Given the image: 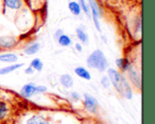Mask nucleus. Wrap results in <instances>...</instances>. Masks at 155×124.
Masks as SVG:
<instances>
[{"label": "nucleus", "mask_w": 155, "mask_h": 124, "mask_svg": "<svg viewBox=\"0 0 155 124\" xmlns=\"http://www.w3.org/2000/svg\"><path fill=\"white\" fill-rule=\"evenodd\" d=\"M108 77L112 82L113 85L116 89V91L122 94L124 98L131 100L133 98V91L130 83L126 80L124 74L119 73L117 70L109 68L108 69Z\"/></svg>", "instance_id": "nucleus-1"}, {"label": "nucleus", "mask_w": 155, "mask_h": 124, "mask_svg": "<svg viewBox=\"0 0 155 124\" xmlns=\"http://www.w3.org/2000/svg\"><path fill=\"white\" fill-rule=\"evenodd\" d=\"M86 63L90 68L97 69L100 72H104L108 67V61L100 49L94 51L88 56Z\"/></svg>", "instance_id": "nucleus-2"}, {"label": "nucleus", "mask_w": 155, "mask_h": 124, "mask_svg": "<svg viewBox=\"0 0 155 124\" xmlns=\"http://www.w3.org/2000/svg\"><path fill=\"white\" fill-rule=\"evenodd\" d=\"M91 11H92V16L94 19V25L96 27V29L101 32V25H100V22H99V16L101 15V12H100V7L96 2V0H88Z\"/></svg>", "instance_id": "nucleus-3"}, {"label": "nucleus", "mask_w": 155, "mask_h": 124, "mask_svg": "<svg viewBox=\"0 0 155 124\" xmlns=\"http://www.w3.org/2000/svg\"><path fill=\"white\" fill-rule=\"evenodd\" d=\"M127 72H128V76H129L130 81L134 84V86H136L138 89H141L142 88V79H141L140 74L136 71V69L133 65H130L129 68L127 69Z\"/></svg>", "instance_id": "nucleus-4"}, {"label": "nucleus", "mask_w": 155, "mask_h": 124, "mask_svg": "<svg viewBox=\"0 0 155 124\" xmlns=\"http://www.w3.org/2000/svg\"><path fill=\"white\" fill-rule=\"evenodd\" d=\"M84 106L89 112L95 113L98 106V101L91 94L84 93Z\"/></svg>", "instance_id": "nucleus-5"}, {"label": "nucleus", "mask_w": 155, "mask_h": 124, "mask_svg": "<svg viewBox=\"0 0 155 124\" xmlns=\"http://www.w3.org/2000/svg\"><path fill=\"white\" fill-rule=\"evenodd\" d=\"M17 41L15 37L10 36V35H5V36H1L0 37V47L5 48V49H9L14 47L16 44Z\"/></svg>", "instance_id": "nucleus-6"}, {"label": "nucleus", "mask_w": 155, "mask_h": 124, "mask_svg": "<svg viewBox=\"0 0 155 124\" xmlns=\"http://www.w3.org/2000/svg\"><path fill=\"white\" fill-rule=\"evenodd\" d=\"M36 93V86L35 83H27L24 85L21 89V95L25 98H30Z\"/></svg>", "instance_id": "nucleus-7"}, {"label": "nucleus", "mask_w": 155, "mask_h": 124, "mask_svg": "<svg viewBox=\"0 0 155 124\" xmlns=\"http://www.w3.org/2000/svg\"><path fill=\"white\" fill-rule=\"evenodd\" d=\"M3 3L5 7L12 10H19L22 5V0H3Z\"/></svg>", "instance_id": "nucleus-8"}, {"label": "nucleus", "mask_w": 155, "mask_h": 124, "mask_svg": "<svg viewBox=\"0 0 155 124\" xmlns=\"http://www.w3.org/2000/svg\"><path fill=\"white\" fill-rule=\"evenodd\" d=\"M60 83L65 88H71L74 85V80H73L72 76L70 74H67V73L61 75V77H60Z\"/></svg>", "instance_id": "nucleus-9"}, {"label": "nucleus", "mask_w": 155, "mask_h": 124, "mask_svg": "<svg viewBox=\"0 0 155 124\" xmlns=\"http://www.w3.org/2000/svg\"><path fill=\"white\" fill-rule=\"evenodd\" d=\"M74 73H75L77 74V76H79L80 78H83V79L87 80V81L91 80V78H92L90 73H89L84 67H82V66L75 68V69H74Z\"/></svg>", "instance_id": "nucleus-10"}, {"label": "nucleus", "mask_w": 155, "mask_h": 124, "mask_svg": "<svg viewBox=\"0 0 155 124\" xmlns=\"http://www.w3.org/2000/svg\"><path fill=\"white\" fill-rule=\"evenodd\" d=\"M24 65V64H11L3 68H0V75H5L7 73H10L17 69H19L20 67H22Z\"/></svg>", "instance_id": "nucleus-11"}, {"label": "nucleus", "mask_w": 155, "mask_h": 124, "mask_svg": "<svg viewBox=\"0 0 155 124\" xmlns=\"http://www.w3.org/2000/svg\"><path fill=\"white\" fill-rule=\"evenodd\" d=\"M18 60V56L15 54L8 53L0 54V62L4 63H15Z\"/></svg>", "instance_id": "nucleus-12"}, {"label": "nucleus", "mask_w": 155, "mask_h": 124, "mask_svg": "<svg viewBox=\"0 0 155 124\" xmlns=\"http://www.w3.org/2000/svg\"><path fill=\"white\" fill-rule=\"evenodd\" d=\"M68 8L69 10L71 11V13L74 15H80L81 12H82V8H81V5L78 2H75V1H72L68 4Z\"/></svg>", "instance_id": "nucleus-13"}, {"label": "nucleus", "mask_w": 155, "mask_h": 124, "mask_svg": "<svg viewBox=\"0 0 155 124\" xmlns=\"http://www.w3.org/2000/svg\"><path fill=\"white\" fill-rule=\"evenodd\" d=\"M115 64L117 65V67H119V69H121L123 72H126L127 69L129 68V66L131 65L129 64V61L127 59L124 58H119L115 61Z\"/></svg>", "instance_id": "nucleus-14"}, {"label": "nucleus", "mask_w": 155, "mask_h": 124, "mask_svg": "<svg viewBox=\"0 0 155 124\" xmlns=\"http://www.w3.org/2000/svg\"><path fill=\"white\" fill-rule=\"evenodd\" d=\"M40 49V44L38 43H35L31 45H29L28 47H26L25 49V53L28 55H33L35 54H36Z\"/></svg>", "instance_id": "nucleus-15"}, {"label": "nucleus", "mask_w": 155, "mask_h": 124, "mask_svg": "<svg viewBox=\"0 0 155 124\" xmlns=\"http://www.w3.org/2000/svg\"><path fill=\"white\" fill-rule=\"evenodd\" d=\"M57 41H58L59 44L62 45V46H64V47H66V46H69V45L72 44V40H71V38H70L68 35L64 34H63L57 39Z\"/></svg>", "instance_id": "nucleus-16"}, {"label": "nucleus", "mask_w": 155, "mask_h": 124, "mask_svg": "<svg viewBox=\"0 0 155 124\" xmlns=\"http://www.w3.org/2000/svg\"><path fill=\"white\" fill-rule=\"evenodd\" d=\"M26 124H49L44 118L35 115L32 116L31 118H29L26 122Z\"/></svg>", "instance_id": "nucleus-17"}, {"label": "nucleus", "mask_w": 155, "mask_h": 124, "mask_svg": "<svg viewBox=\"0 0 155 124\" xmlns=\"http://www.w3.org/2000/svg\"><path fill=\"white\" fill-rule=\"evenodd\" d=\"M76 34H77V38L83 43V44H87L88 43V35L86 34V33L81 29V28H77L76 29Z\"/></svg>", "instance_id": "nucleus-18"}, {"label": "nucleus", "mask_w": 155, "mask_h": 124, "mask_svg": "<svg viewBox=\"0 0 155 124\" xmlns=\"http://www.w3.org/2000/svg\"><path fill=\"white\" fill-rule=\"evenodd\" d=\"M30 66L34 69V70H36L38 72H41L43 70V67H44V64L42 63V61L39 59V58H35L34 59L31 64H30Z\"/></svg>", "instance_id": "nucleus-19"}, {"label": "nucleus", "mask_w": 155, "mask_h": 124, "mask_svg": "<svg viewBox=\"0 0 155 124\" xmlns=\"http://www.w3.org/2000/svg\"><path fill=\"white\" fill-rule=\"evenodd\" d=\"M7 106L5 103L0 102V121H2L7 113Z\"/></svg>", "instance_id": "nucleus-20"}, {"label": "nucleus", "mask_w": 155, "mask_h": 124, "mask_svg": "<svg viewBox=\"0 0 155 124\" xmlns=\"http://www.w3.org/2000/svg\"><path fill=\"white\" fill-rule=\"evenodd\" d=\"M79 4L81 5V8L84 11V13L89 15L90 10H89V6L86 4V0H79Z\"/></svg>", "instance_id": "nucleus-21"}, {"label": "nucleus", "mask_w": 155, "mask_h": 124, "mask_svg": "<svg viewBox=\"0 0 155 124\" xmlns=\"http://www.w3.org/2000/svg\"><path fill=\"white\" fill-rule=\"evenodd\" d=\"M101 83L104 88H109V86L111 84V81L108 76H104L101 80Z\"/></svg>", "instance_id": "nucleus-22"}, {"label": "nucleus", "mask_w": 155, "mask_h": 124, "mask_svg": "<svg viewBox=\"0 0 155 124\" xmlns=\"http://www.w3.org/2000/svg\"><path fill=\"white\" fill-rule=\"evenodd\" d=\"M46 91H47V88L45 86H43V85L36 86V92H38V93H45Z\"/></svg>", "instance_id": "nucleus-23"}, {"label": "nucleus", "mask_w": 155, "mask_h": 124, "mask_svg": "<svg viewBox=\"0 0 155 124\" xmlns=\"http://www.w3.org/2000/svg\"><path fill=\"white\" fill-rule=\"evenodd\" d=\"M63 34H64L63 30H62V29H58V30L55 32V34H54V37H55L56 39H58V38H59Z\"/></svg>", "instance_id": "nucleus-24"}, {"label": "nucleus", "mask_w": 155, "mask_h": 124, "mask_svg": "<svg viewBox=\"0 0 155 124\" xmlns=\"http://www.w3.org/2000/svg\"><path fill=\"white\" fill-rule=\"evenodd\" d=\"M25 73L26 74H33V73H34V69H33L31 66H29V67H27V68L25 70Z\"/></svg>", "instance_id": "nucleus-25"}, {"label": "nucleus", "mask_w": 155, "mask_h": 124, "mask_svg": "<svg viewBox=\"0 0 155 124\" xmlns=\"http://www.w3.org/2000/svg\"><path fill=\"white\" fill-rule=\"evenodd\" d=\"M72 98L74 100V101H78L79 99H80V95L77 93H72Z\"/></svg>", "instance_id": "nucleus-26"}, {"label": "nucleus", "mask_w": 155, "mask_h": 124, "mask_svg": "<svg viewBox=\"0 0 155 124\" xmlns=\"http://www.w3.org/2000/svg\"><path fill=\"white\" fill-rule=\"evenodd\" d=\"M75 49H76L78 52H82V51H83V46H82L80 44H75Z\"/></svg>", "instance_id": "nucleus-27"}, {"label": "nucleus", "mask_w": 155, "mask_h": 124, "mask_svg": "<svg viewBox=\"0 0 155 124\" xmlns=\"http://www.w3.org/2000/svg\"><path fill=\"white\" fill-rule=\"evenodd\" d=\"M1 9H2V5H1V0H0V12H1Z\"/></svg>", "instance_id": "nucleus-28"}]
</instances>
